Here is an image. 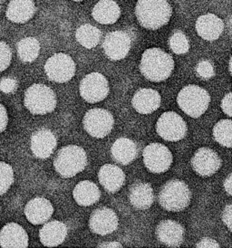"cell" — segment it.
<instances>
[{"mask_svg":"<svg viewBox=\"0 0 232 248\" xmlns=\"http://www.w3.org/2000/svg\"><path fill=\"white\" fill-rule=\"evenodd\" d=\"M12 60V51L6 42L0 41V72L7 69Z\"/></svg>","mask_w":232,"mask_h":248,"instance_id":"cell-33","label":"cell"},{"mask_svg":"<svg viewBox=\"0 0 232 248\" xmlns=\"http://www.w3.org/2000/svg\"><path fill=\"white\" fill-rule=\"evenodd\" d=\"M24 212L27 219L32 225H43L53 216L54 207L50 200L37 197L28 201Z\"/></svg>","mask_w":232,"mask_h":248,"instance_id":"cell-16","label":"cell"},{"mask_svg":"<svg viewBox=\"0 0 232 248\" xmlns=\"http://www.w3.org/2000/svg\"><path fill=\"white\" fill-rule=\"evenodd\" d=\"M132 47V38L125 31H114L108 33L102 44L106 56L113 61H120L125 58Z\"/></svg>","mask_w":232,"mask_h":248,"instance_id":"cell-13","label":"cell"},{"mask_svg":"<svg viewBox=\"0 0 232 248\" xmlns=\"http://www.w3.org/2000/svg\"><path fill=\"white\" fill-rule=\"evenodd\" d=\"M72 1H75V2H80V1H83V0H72Z\"/></svg>","mask_w":232,"mask_h":248,"instance_id":"cell-42","label":"cell"},{"mask_svg":"<svg viewBox=\"0 0 232 248\" xmlns=\"http://www.w3.org/2000/svg\"><path fill=\"white\" fill-rule=\"evenodd\" d=\"M131 205L139 210H146L154 202V192L149 183L138 181L133 184L128 191Z\"/></svg>","mask_w":232,"mask_h":248,"instance_id":"cell-22","label":"cell"},{"mask_svg":"<svg viewBox=\"0 0 232 248\" xmlns=\"http://www.w3.org/2000/svg\"><path fill=\"white\" fill-rule=\"evenodd\" d=\"M3 1H5V0H0V2H3Z\"/></svg>","mask_w":232,"mask_h":248,"instance_id":"cell-43","label":"cell"},{"mask_svg":"<svg viewBox=\"0 0 232 248\" xmlns=\"http://www.w3.org/2000/svg\"><path fill=\"white\" fill-rule=\"evenodd\" d=\"M169 45L171 51L176 55L186 54L190 49V42L184 33L178 31L171 35Z\"/></svg>","mask_w":232,"mask_h":248,"instance_id":"cell-32","label":"cell"},{"mask_svg":"<svg viewBox=\"0 0 232 248\" xmlns=\"http://www.w3.org/2000/svg\"><path fill=\"white\" fill-rule=\"evenodd\" d=\"M183 227L176 221H161L156 228L158 241L169 248H179L184 241Z\"/></svg>","mask_w":232,"mask_h":248,"instance_id":"cell-15","label":"cell"},{"mask_svg":"<svg viewBox=\"0 0 232 248\" xmlns=\"http://www.w3.org/2000/svg\"><path fill=\"white\" fill-rule=\"evenodd\" d=\"M143 158L146 169L154 174H161L169 170L173 161L169 148L158 142L150 143L144 148Z\"/></svg>","mask_w":232,"mask_h":248,"instance_id":"cell-11","label":"cell"},{"mask_svg":"<svg viewBox=\"0 0 232 248\" xmlns=\"http://www.w3.org/2000/svg\"><path fill=\"white\" fill-rule=\"evenodd\" d=\"M196 248H219V244L216 240L210 238V237H204L200 239L196 244Z\"/></svg>","mask_w":232,"mask_h":248,"instance_id":"cell-39","label":"cell"},{"mask_svg":"<svg viewBox=\"0 0 232 248\" xmlns=\"http://www.w3.org/2000/svg\"><path fill=\"white\" fill-rule=\"evenodd\" d=\"M158 201L165 210L180 212L191 204V188L183 180L171 179L161 188Z\"/></svg>","mask_w":232,"mask_h":248,"instance_id":"cell-4","label":"cell"},{"mask_svg":"<svg viewBox=\"0 0 232 248\" xmlns=\"http://www.w3.org/2000/svg\"><path fill=\"white\" fill-rule=\"evenodd\" d=\"M87 166V154L82 147L67 145L60 149L55 159V171L62 178L70 179L82 172Z\"/></svg>","mask_w":232,"mask_h":248,"instance_id":"cell-3","label":"cell"},{"mask_svg":"<svg viewBox=\"0 0 232 248\" xmlns=\"http://www.w3.org/2000/svg\"><path fill=\"white\" fill-rule=\"evenodd\" d=\"M232 174H229L228 177L226 178L225 181H224V189L226 192L228 193L229 196L232 195Z\"/></svg>","mask_w":232,"mask_h":248,"instance_id":"cell-40","label":"cell"},{"mask_svg":"<svg viewBox=\"0 0 232 248\" xmlns=\"http://www.w3.org/2000/svg\"><path fill=\"white\" fill-rule=\"evenodd\" d=\"M222 111L229 117L232 116V93H227L221 101Z\"/></svg>","mask_w":232,"mask_h":248,"instance_id":"cell-36","label":"cell"},{"mask_svg":"<svg viewBox=\"0 0 232 248\" xmlns=\"http://www.w3.org/2000/svg\"><path fill=\"white\" fill-rule=\"evenodd\" d=\"M17 81L14 78L6 77L0 81V91L4 93H13L17 89Z\"/></svg>","mask_w":232,"mask_h":248,"instance_id":"cell-35","label":"cell"},{"mask_svg":"<svg viewBox=\"0 0 232 248\" xmlns=\"http://www.w3.org/2000/svg\"><path fill=\"white\" fill-rule=\"evenodd\" d=\"M8 124V114L6 107L2 104H0V133L7 129Z\"/></svg>","mask_w":232,"mask_h":248,"instance_id":"cell-38","label":"cell"},{"mask_svg":"<svg viewBox=\"0 0 232 248\" xmlns=\"http://www.w3.org/2000/svg\"><path fill=\"white\" fill-rule=\"evenodd\" d=\"M57 145L55 134L48 129H41L33 133L30 140V149L34 157L45 159L49 158Z\"/></svg>","mask_w":232,"mask_h":248,"instance_id":"cell-17","label":"cell"},{"mask_svg":"<svg viewBox=\"0 0 232 248\" xmlns=\"http://www.w3.org/2000/svg\"><path fill=\"white\" fill-rule=\"evenodd\" d=\"M35 11L34 0H10L6 15L9 20L24 24L34 16Z\"/></svg>","mask_w":232,"mask_h":248,"instance_id":"cell-25","label":"cell"},{"mask_svg":"<svg viewBox=\"0 0 232 248\" xmlns=\"http://www.w3.org/2000/svg\"><path fill=\"white\" fill-rule=\"evenodd\" d=\"M211 96L206 90L196 84L186 85L178 93L177 104L190 117L199 118L208 110Z\"/></svg>","mask_w":232,"mask_h":248,"instance_id":"cell-5","label":"cell"},{"mask_svg":"<svg viewBox=\"0 0 232 248\" xmlns=\"http://www.w3.org/2000/svg\"><path fill=\"white\" fill-rule=\"evenodd\" d=\"M97 248H123V245L119 242H103L99 244Z\"/></svg>","mask_w":232,"mask_h":248,"instance_id":"cell-41","label":"cell"},{"mask_svg":"<svg viewBox=\"0 0 232 248\" xmlns=\"http://www.w3.org/2000/svg\"><path fill=\"white\" fill-rule=\"evenodd\" d=\"M196 74L197 76L204 79V80H209L212 79L213 76H215V70L212 65V62L207 60L200 61L196 66Z\"/></svg>","mask_w":232,"mask_h":248,"instance_id":"cell-34","label":"cell"},{"mask_svg":"<svg viewBox=\"0 0 232 248\" xmlns=\"http://www.w3.org/2000/svg\"><path fill=\"white\" fill-rule=\"evenodd\" d=\"M195 28L201 38L207 41H214L222 34L224 23L216 15L206 14L199 17Z\"/></svg>","mask_w":232,"mask_h":248,"instance_id":"cell-21","label":"cell"},{"mask_svg":"<svg viewBox=\"0 0 232 248\" xmlns=\"http://www.w3.org/2000/svg\"><path fill=\"white\" fill-rule=\"evenodd\" d=\"M156 131L164 140L179 141L185 138L188 127L181 115L174 111H166L158 119Z\"/></svg>","mask_w":232,"mask_h":248,"instance_id":"cell-10","label":"cell"},{"mask_svg":"<svg viewBox=\"0 0 232 248\" xmlns=\"http://www.w3.org/2000/svg\"><path fill=\"white\" fill-rule=\"evenodd\" d=\"M45 72L50 81L67 83L75 76L76 65L70 55L57 53L48 58L45 64Z\"/></svg>","mask_w":232,"mask_h":248,"instance_id":"cell-8","label":"cell"},{"mask_svg":"<svg viewBox=\"0 0 232 248\" xmlns=\"http://www.w3.org/2000/svg\"><path fill=\"white\" fill-rule=\"evenodd\" d=\"M222 221L230 232L232 231V206L227 205L222 212Z\"/></svg>","mask_w":232,"mask_h":248,"instance_id":"cell-37","label":"cell"},{"mask_svg":"<svg viewBox=\"0 0 232 248\" xmlns=\"http://www.w3.org/2000/svg\"><path fill=\"white\" fill-rule=\"evenodd\" d=\"M73 198L79 206L89 207L98 202L101 192L96 183L90 180H83L75 186Z\"/></svg>","mask_w":232,"mask_h":248,"instance_id":"cell-26","label":"cell"},{"mask_svg":"<svg viewBox=\"0 0 232 248\" xmlns=\"http://www.w3.org/2000/svg\"><path fill=\"white\" fill-rule=\"evenodd\" d=\"M98 179L106 191L110 193H116L124 185L126 176L123 170L118 166L104 164L99 170Z\"/></svg>","mask_w":232,"mask_h":248,"instance_id":"cell-20","label":"cell"},{"mask_svg":"<svg viewBox=\"0 0 232 248\" xmlns=\"http://www.w3.org/2000/svg\"><path fill=\"white\" fill-rule=\"evenodd\" d=\"M67 228L61 221L53 220L45 223L40 229L39 239L42 245L48 248H55L63 244L67 237Z\"/></svg>","mask_w":232,"mask_h":248,"instance_id":"cell-23","label":"cell"},{"mask_svg":"<svg viewBox=\"0 0 232 248\" xmlns=\"http://www.w3.org/2000/svg\"><path fill=\"white\" fill-rule=\"evenodd\" d=\"M213 138L218 144L232 148V122L231 119L220 120L213 127Z\"/></svg>","mask_w":232,"mask_h":248,"instance_id":"cell-30","label":"cell"},{"mask_svg":"<svg viewBox=\"0 0 232 248\" xmlns=\"http://www.w3.org/2000/svg\"><path fill=\"white\" fill-rule=\"evenodd\" d=\"M162 104L160 93L154 89L142 88L135 92L132 99V105L138 113L150 114L157 110Z\"/></svg>","mask_w":232,"mask_h":248,"instance_id":"cell-18","label":"cell"},{"mask_svg":"<svg viewBox=\"0 0 232 248\" xmlns=\"http://www.w3.org/2000/svg\"><path fill=\"white\" fill-rule=\"evenodd\" d=\"M222 165V160L218 153L212 149L199 148L191 158V167L200 177L208 178L218 172Z\"/></svg>","mask_w":232,"mask_h":248,"instance_id":"cell-12","label":"cell"},{"mask_svg":"<svg viewBox=\"0 0 232 248\" xmlns=\"http://www.w3.org/2000/svg\"><path fill=\"white\" fill-rule=\"evenodd\" d=\"M83 125L90 136L102 139L111 133L115 125V119L109 110L95 108L84 114Z\"/></svg>","mask_w":232,"mask_h":248,"instance_id":"cell-7","label":"cell"},{"mask_svg":"<svg viewBox=\"0 0 232 248\" xmlns=\"http://www.w3.org/2000/svg\"><path fill=\"white\" fill-rule=\"evenodd\" d=\"M17 49L21 61L32 62L39 55L40 44L34 37H26L17 43Z\"/></svg>","mask_w":232,"mask_h":248,"instance_id":"cell-29","label":"cell"},{"mask_svg":"<svg viewBox=\"0 0 232 248\" xmlns=\"http://www.w3.org/2000/svg\"><path fill=\"white\" fill-rule=\"evenodd\" d=\"M79 92L83 99L89 104L99 103L109 94L108 80L100 73H90L83 78L79 86Z\"/></svg>","mask_w":232,"mask_h":248,"instance_id":"cell-9","label":"cell"},{"mask_svg":"<svg viewBox=\"0 0 232 248\" xmlns=\"http://www.w3.org/2000/svg\"><path fill=\"white\" fill-rule=\"evenodd\" d=\"M174 64V60L170 54L153 47L144 51L140 62V71L145 79L160 83L171 76Z\"/></svg>","mask_w":232,"mask_h":248,"instance_id":"cell-1","label":"cell"},{"mask_svg":"<svg viewBox=\"0 0 232 248\" xmlns=\"http://www.w3.org/2000/svg\"><path fill=\"white\" fill-rule=\"evenodd\" d=\"M92 16L102 25H112L119 19L121 9L115 0H100L93 8Z\"/></svg>","mask_w":232,"mask_h":248,"instance_id":"cell-27","label":"cell"},{"mask_svg":"<svg viewBox=\"0 0 232 248\" xmlns=\"http://www.w3.org/2000/svg\"><path fill=\"white\" fill-rule=\"evenodd\" d=\"M135 15L143 28L157 30L169 23L172 8L168 0H138Z\"/></svg>","mask_w":232,"mask_h":248,"instance_id":"cell-2","label":"cell"},{"mask_svg":"<svg viewBox=\"0 0 232 248\" xmlns=\"http://www.w3.org/2000/svg\"><path fill=\"white\" fill-rule=\"evenodd\" d=\"M88 225L93 233L107 235L114 233L118 228L119 218L112 208L100 207L91 214Z\"/></svg>","mask_w":232,"mask_h":248,"instance_id":"cell-14","label":"cell"},{"mask_svg":"<svg viewBox=\"0 0 232 248\" xmlns=\"http://www.w3.org/2000/svg\"><path fill=\"white\" fill-rule=\"evenodd\" d=\"M102 33L98 28L90 25L84 24L80 28H77L75 33L76 41L82 46L87 49L96 47L101 40Z\"/></svg>","mask_w":232,"mask_h":248,"instance_id":"cell-28","label":"cell"},{"mask_svg":"<svg viewBox=\"0 0 232 248\" xmlns=\"http://www.w3.org/2000/svg\"><path fill=\"white\" fill-rule=\"evenodd\" d=\"M29 243L28 233L20 225L8 223L0 230V247L3 248H27Z\"/></svg>","mask_w":232,"mask_h":248,"instance_id":"cell-19","label":"cell"},{"mask_svg":"<svg viewBox=\"0 0 232 248\" xmlns=\"http://www.w3.org/2000/svg\"><path fill=\"white\" fill-rule=\"evenodd\" d=\"M14 183L13 168L4 161H0V196L7 193Z\"/></svg>","mask_w":232,"mask_h":248,"instance_id":"cell-31","label":"cell"},{"mask_svg":"<svg viewBox=\"0 0 232 248\" xmlns=\"http://www.w3.org/2000/svg\"><path fill=\"white\" fill-rule=\"evenodd\" d=\"M137 144L129 138L116 140L111 148V155L114 160L121 165H128L136 159L138 155Z\"/></svg>","mask_w":232,"mask_h":248,"instance_id":"cell-24","label":"cell"},{"mask_svg":"<svg viewBox=\"0 0 232 248\" xmlns=\"http://www.w3.org/2000/svg\"><path fill=\"white\" fill-rule=\"evenodd\" d=\"M57 104L53 90L42 83L29 86L24 97V104L32 114L45 115L54 111Z\"/></svg>","mask_w":232,"mask_h":248,"instance_id":"cell-6","label":"cell"}]
</instances>
